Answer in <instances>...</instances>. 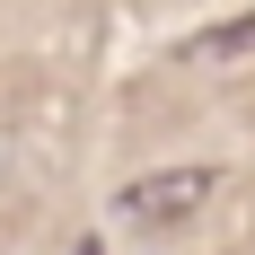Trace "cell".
I'll list each match as a JSON object with an SVG mask.
<instances>
[{"label": "cell", "mask_w": 255, "mask_h": 255, "mask_svg": "<svg viewBox=\"0 0 255 255\" xmlns=\"http://www.w3.org/2000/svg\"><path fill=\"white\" fill-rule=\"evenodd\" d=\"M211 194H220V167H150L115 194V220L124 229H185Z\"/></svg>", "instance_id": "cell-1"}, {"label": "cell", "mask_w": 255, "mask_h": 255, "mask_svg": "<svg viewBox=\"0 0 255 255\" xmlns=\"http://www.w3.org/2000/svg\"><path fill=\"white\" fill-rule=\"evenodd\" d=\"M194 53H203V62H229V53H255V18H229V26H211V35H203Z\"/></svg>", "instance_id": "cell-2"}]
</instances>
